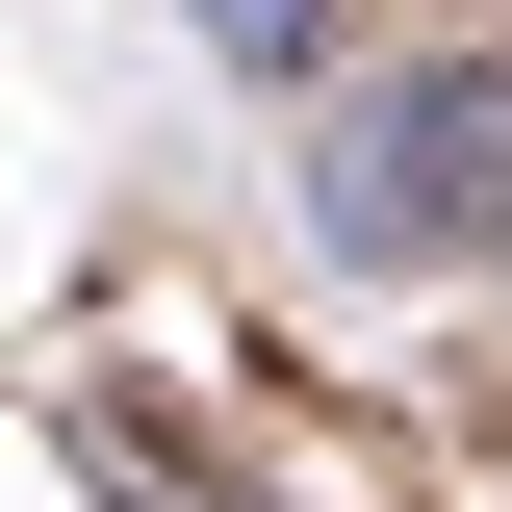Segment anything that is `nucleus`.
Masks as SVG:
<instances>
[{"label": "nucleus", "instance_id": "nucleus-1", "mask_svg": "<svg viewBox=\"0 0 512 512\" xmlns=\"http://www.w3.org/2000/svg\"><path fill=\"white\" fill-rule=\"evenodd\" d=\"M333 256H512V77H384L308 154Z\"/></svg>", "mask_w": 512, "mask_h": 512}, {"label": "nucleus", "instance_id": "nucleus-2", "mask_svg": "<svg viewBox=\"0 0 512 512\" xmlns=\"http://www.w3.org/2000/svg\"><path fill=\"white\" fill-rule=\"evenodd\" d=\"M180 26H205L231 77H308V52H333V0H180Z\"/></svg>", "mask_w": 512, "mask_h": 512}]
</instances>
